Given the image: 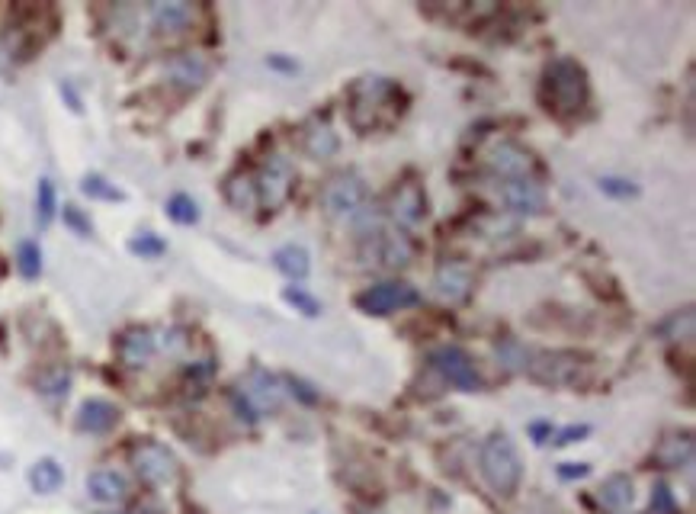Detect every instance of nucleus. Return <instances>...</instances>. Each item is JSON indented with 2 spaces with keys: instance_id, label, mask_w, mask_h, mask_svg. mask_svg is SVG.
Segmentation results:
<instances>
[{
  "instance_id": "f257e3e1",
  "label": "nucleus",
  "mask_w": 696,
  "mask_h": 514,
  "mask_svg": "<svg viewBox=\"0 0 696 514\" xmlns=\"http://www.w3.org/2000/svg\"><path fill=\"white\" fill-rule=\"evenodd\" d=\"M543 100L549 110L571 116L584 107L587 100V74L575 58H555L543 74Z\"/></svg>"
},
{
  "instance_id": "f03ea898",
  "label": "nucleus",
  "mask_w": 696,
  "mask_h": 514,
  "mask_svg": "<svg viewBox=\"0 0 696 514\" xmlns=\"http://www.w3.org/2000/svg\"><path fill=\"white\" fill-rule=\"evenodd\" d=\"M478 466H482V476L491 486V492L498 495H514L520 486V473H523V463H520V453L514 447L507 434H491L485 447H482V457H478Z\"/></svg>"
},
{
  "instance_id": "7ed1b4c3",
  "label": "nucleus",
  "mask_w": 696,
  "mask_h": 514,
  "mask_svg": "<svg viewBox=\"0 0 696 514\" xmlns=\"http://www.w3.org/2000/svg\"><path fill=\"white\" fill-rule=\"evenodd\" d=\"M283 383L276 380L273 373H267L264 367H254L251 373L244 376L238 392H235V402L244 408L247 415L257 418V415H270L276 408L283 405Z\"/></svg>"
},
{
  "instance_id": "20e7f679",
  "label": "nucleus",
  "mask_w": 696,
  "mask_h": 514,
  "mask_svg": "<svg viewBox=\"0 0 696 514\" xmlns=\"http://www.w3.org/2000/svg\"><path fill=\"white\" fill-rule=\"evenodd\" d=\"M366 196H369L366 180L360 174L347 171L328 180V187L321 193V206L331 219H357L366 206Z\"/></svg>"
},
{
  "instance_id": "39448f33",
  "label": "nucleus",
  "mask_w": 696,
  "mask_h": 514,
  "mask_svg": "<svg viewBox=\"0 0 696 514\" xmlns=\"http://www.w3.org/2000/svg\"><path fill=\"white\" fill-rule=\"evenodd\" d=\"M395 97V87L385 78H366L353 87L350 94V123L353 129L369 132L379 126V113L385 110V103Z\"/></svg>"
},
{
  "instance_id": "423d86ee",
  "label": "nucleus",
  "mask_w": 696,
  "mask_h": 514,
  "mask_svg": "<svg viewBox=\"0 0 696 514\" xmlns=\"http://www.w3.org/2000/svg\"><path fill=\"white\" fill-rule=\"evenodd\" d=\"M132 466L148 486H170L180 473L177 457L158 441H142L132 447Z\"/></svg>"
},
{
  "instance_id": "0eeeda50",
  "label": "nucleus",
  "mask_w": 696,
  "mask_h": 514,
  "mask_svg": "<svg viewBox=\"0 0 696 514\" xmlns=\"http://www.w3.org/2000/svg\"><path fill=\"white\" fill-rule=\"evenodd\" d=\"M417 302H421V293H417L414 286L389 280V283H376V286H369V290H363L357 296V309L366 315H392V312L417 306Z\"/></svg>"
},
{
  "instance_id": "6e6552de",
  "label": "nucleus",
  "mask_w": 696,
  "mask_h": 514,
  "mask_svg": "<svg viewBox=\"0 0 696 514\" xmlns=\"http://www.w3.org/2000/svg\"><path fill=\"white\" fill-rule=\"evenodd\" d=\"M430 367L437 370L446 383L462 389V392L482 389V376H478V370H475V360L462 351V347H440V351H433Z\"/></svg>"
},
{
  "instance_id": "1a4fd4ad",
  "label": "nucleus",
  "mask_w": 696,
  "mask_h": 514,
  "mask_svg": "<svg viewBox=\"0 0 696 514\" xmlns=\"http://www.w3.org/2000/svg\"><path fill=\"white\" fill-rule=\"evenodd\" d=\"M257 184V203H264L267 209H280L289 196H292V184H296V171H292L289 158L283 155H273L260 177L254 180Z\"/></svg>"
},
{
  "instance_id": "9d476101",
  "label": "nucleus",
  "mask_w": 696,
  "mask_h": 514,
  "mask_svg": "<svg viewBox=\"0 0 696 514\" xmlns=\"http://www.w3.org/2000/svg\"><path fill=\"white\" fill-rule=\"evenodd\" d=\"M578 367H581V357L575 351H546V354L533 357V364H527V373L536 383L565 386L578 376Z\"/></svg>"
},
{
  "instance_id": "9b49d317",
  "label": "nucleus",
  "mask_w": 696,
  "mask_h": 514,
  "mask_svg": "<svg viewBox=\"0 0 696 514\" xmlns=\"http://www.w3.org/2000/svg\"><path fill=\"white\" fill-rule=\"evenodd\" d=\"M491 168L498 171L504 180H523V177H533L536 158L520 142L507 139V142H498L491 148Z\"/></svg>"
},
{
  "instance_id": "f8f14e48",
  "label": "nucleus",
  "mask_w": 696,
  "mask_h": 514,
  "mask_svg": "<svg viewBox=\"0 0 696 514\" xmlns=\"http://www.w3.org/2000/svg\"><path fill=\"white\" fill-rule=\"evenodd\" d=\"M501 196H504V203L514 209V213H520V216H539L546 209V193H543V187H539L533 177L504 180V184H501Z\"/></svg>"
},
{
  "instance_id": "ddd939ff",
  "label": "nucleus",
  "mask_w": 696,
  "mask_h": 514,
  "mask_svg": "<svg viewBox=\"0 0 696 514\" xmlns=\"http://www.w3.org/2000/svg\"><path fill=\"white\" fill-rule=\"evenodd\" d=\"M167 81L180 90H199L209 81V62L196 52H180L167 62Z\"/></svg>"
},
{
  "instance_id": "4468645a",
  "label": "nucleus",
  "mask_w": 696,
  "mask_h": 514,
  "mask_svg": "<svg viewBox=\"0 0 696 514\" xmlns=\"http://www.w3.org/2000/svg\"><path fill=\"white\" fill-rule=\"evenodd\" d=\"M433 286H437V296L443 302H462L475 286V277H472V267L462 264V261H446L440 264L437 270V280H433Z\"/></svg>"
},
{
  "instance_id": "2eb2a0df",
  "label": "nucleus",
  "mask_w": 696,
  "mask_h": 514,
  "mask_svg": "<svg viewBox=\"0 0 696 514\" xmlns=\"http://www.w3.org/2000/svg\"><path fill=\"white\" fill-rule=\"evenodd\" d=\"M392 219L398 225H405V229H411V225L427 219V193H424L421 184L408 180V184H401L392 193Z\"/></svg>"
},
{
  "instance_id": "dca6fc26",
  "label": "nucleus",
  "mask_w": 696,
  "mask_h": 514,
  "mask_svg": "<svg viewBox=\"0 0 696 514\" xmlns=\"http://www.w3.org/2000/svg\"><path fill=\"white\" fill-rule=\"evenodd\" d=\"M154 347H158V341H154L151 331L142 328V325H135L129 331H122V338H119V360L126 367L138 370V367H145L148 360H151Z\"/></svg>"
},
{
  "instance_id": "f3484780",
  "label": "nucleus",
  "mask_w": 696,
  "mask_h": 514,
  "mask_svg": "<svg viewBox=\"0 0 696 514\" xmlns=\"http://www.w3.org/2000/svg\"><path fill=\"white\" fill-rule=\"evenodd\" d=\"M196 20V7L193 4H183V0H167V4H154L151 7V23L158 33H183V29H190Z\"/></svg>"
},
{
  "instance_id": "a211bd4d",
  "label": "nucleus",
  "mask_w": 696,
  "mask_h": 514,
  "mask_svg": "<svg viewBox=\"0 0 696 514\" xmlns=\"http://www.w3.org/2000/svg\"><path fill=\"white\" fill-rule=\"evenodd\" d=\"M87 495L97 505H119L129 495V482L116 470H94L87 476Z\"/></svg>"
},
{
  "instance_id": "6ab92c4d",
  "label": "nucleus",
  "mask_w": 696,
  "mask_h": 514,
  "mask_svg": "<svg viewBox=\"0 0 696 514\" xmlns=\"http://www.w3.org/2000/svg\"><path fill=\"white\" fill-rule=\"evenodd\" d=\"M119 425V408L106 399H87L77 412V428L87 434H106Z\"/></svg>"
},
{
  "instance_id": "aec40b11",
  "label": "nucleus",
  "mask_w": 696,
  "mask_h": 514,
  "mask_svg": "<svg viewBox=\"0 0 696 514\" xmlns=\"http://www.w3.org/2000/svg\"><path fill=\"white\" fill-rule=\"evenodd\" d=\"M302 148L308 151L312 158H331L337 155V148H340V139H337V132L324 123V119H312L305 129H302Z\"/></svg>"
},
{
  "instance_id": "412c9836",
  "label": "nucleus",
  "mask_w": 696,
  "mask_h": 514,
  "mask_svg": "<svg viewBox=\"0 0 696 514\" xmlns=\"http://www.w3.org/2000/svg\"><path fill=\"white\" fill-rule=\"evenodd\" d=\"M376 254H379V261L385 267H405V264H411L414 248H411L408 235H401V232H379Z\"/></svg>"
},
{
  "instance_id": "4be33fe9",
  "label": "nucleus",
  "mask_w": 696,
  "mask_h": 514,
  "mask_svg": "<svg viewBox=\"0 0 696 514\" xmlns=\"http://www.w3.org/2000/svg\"><path fill=\"white\" fill-rule=\"evenodd\" d=\"M655 460L661 466H668V470H680V466H687L693 460V437H690V431L664 437V441L658 444V450H655Z\"/></svg>"
},
{
  "instance_id": "5701e85b",
  "label": "nucleus",
  "mask_w": 696,
  "mask_h": 514,
  "mask_svg": "<svg viewBox=\"0 0 696 514\" xmlns=\"http://www.w3.org/2000/svg\"><path fill=\"white\" fill-rule=\"evenodd\" d=\"M273 267L280 270L283 277H289L292 283H299L308 277V270H312V257H308V251L302 245H283L273 254Z\"/></svg>"
},
{
  "instance_id": "b1692460",
  "label": "nucleus",
  "mask_w": 696,
  "mask_h": 514,
  "mask_svg": "<svg viewBox=\"0 0 696 514\" xmlns=\"http://www.w3.org/2000/svg\"><path fill=\"white\" fill-rule=\"evenodd\" d=\"M36 389H39V396L42 399H49V402H61L68 396V389H71V370L65 364H52V367H45L39 376H36Z\"/></svg>"
},
{
  "instance_id": "393cba45",
  "label": "nucleus",
  "mask_w": 696,
  "mask_h": 514,
  "mask_svg": "<svg viewBox=\"0 0 696 514\" xmlns=\"http://www.w3.org/2000/svg\"><path fill=\"white\" fill-rule=\"evenodd\" d=\"M693 331H696V312H693V306L677 309V312L668 315V319H661L655 325V335L664 338V341H690Z\"/></svg>"
},
{
  "instance_id": "a878e982",
  "label": "nucleus",
  "mask_w": 696,
  "mask_h": 514,
  "mask_svg": "<svg viewBox=\"0 0 696 514\" xmlns=\"http://www.w3.org/2000/svg\"><path fill=\"white\" fill-rule=\"evenodd\" d=\"M597 498H600L603 508H610V511H626V508L632 505V479L623 476V473L610 476V479L600 486Z\"/></svg>"
},
{
  "instance_id": "bb28decb",
  "label": "nucleus",
  "mask_w": 696,
  "mask_h": 514,
  "mask_svg": "<svg viewBox=\"0 0 696 514\" xmlns=\"http://www.w3.org/2000/svg\"><path fill=\"white\" fill-rule=\"evenodd\" d=\"M61 482H65V470H61L58 460H39L33 470H29V486H33L39 495H52L61 489Z\"/></svg>"
},
{
  "instance_id": "cd10ccee",
  "label": "nucleus",
  "mask_w": 696,
  "mask_h": 514,
  "mask_svg": "<svg viewBox=\"0 0 696 514\" xmlns=\"http://www.w3.org/2000/svg\"><path fill=\"white\" fill-rule=\"evenodd\" d=\"M225 200L241 213H251L257 206V184L247 174H231L225 184Z\"/></svg>"
},
{
  "instance_id": "c85d7f7f",
  "label": "nucleus",
  "mask_w": 696,
  "mask_h": 514,
  "mask_svg": "<svg viewBox=\"0 0 696 514\" xmlns=\"http://www.w3.org/2000/svg\"><path fill=\"white\" fill-rule=\"evenodd\" d=\"M167 216L174 219L177 225H196L199 222V206L193 196L187 193H174L167 200Z\"/></svg>"
},
{
  "instance_id": "c756f323",
  "label": "nucleus",
  "mask_w": 696,
  "mask_h": 514,
  "mask_svg": "<svg viewBox=\"0 0 696 514\" xmlns=\"http://www.w3.org/2000/svg\"><path fill=\"white\" fill-rule=\"evenodd\" d=\"M55 206H58L55 184H52L49 177H42V180H39V190H36V219H39L42 229L55 219Z\"/></svg>"
},
{
  "instance_id": "7c9ffc66",
  "label": "nucleus",
  "mask_w": 696,
  "mask_h": 514,
  "mask_svg": "<svg viewBox=\"0 0 696 514\" xmlns=\"http://www.w3.org/2000/svg\"><path fill=\"white\" fill-rule=\"evenodd\" d=\"M81 190L90 196V200H106V203H122V200H126V193H122L119 187H113L110 180L97 177V174H87L81 180Z\"/></svg>"
},
{
  "instance_id": "2f4dec72",
  "label": "nucleus",
  "mask_w": 696,
  "mask_h": 514,
  "mask_svg": "<svg viewBox=\"0 0 696 514\" xmlns=\"http://www.w3.org/2000/svg\"><path fill=\"white\" fill-rule=\"evenodd\" d=\"M17 267L26 280H36L42 274V251L36 241H20V251H17Z\"/></svg>"
},
{
  "instance_id": "473e14b6",
  "label": "nucleus",
  "mask_w": 696,
  "mask_h": 514,
  "mask_svg": "<svg viewBox=\"0 0 696 514\" xmlns=\"http://www.w3.org/2000/svg\"><path fill=\"white\" fill-rule=\"evenodd\" d=\"M283 299L289 302L292 309L308 315V319H315V315H321V302L305 290V286H286L283 290Z\"/></svg>"
},
{
  "instance_id": "72a5a7b5",
  "label": "nucleus",
  "mask_w": 696,
  "mask_h": 514,
  "mask_svg": "<svg viewBox=\"0 0 696 514\" xmlns=\"http://www.w3.org/2000/svg\"><path fill=\"white\" fill-rule=\"evenodd\" d=\"M164 248H167L164 241L158 235H151V232H142V235H135L129 241V251L138 254V257H158V254H164Z\"/></svg>"
},
{
  "instance_id": "f704fd0d",
  "label": "nucleus",
  "mask_w": 696,
  "mask_h": 514,
  "mask_svg": "<svg viewBox=\"0 0 696 514\" xmlns=\"http://www.w3.org/2000/svg\"><path fill=\"white\" fill-rule=\"evenodd\" d=\"M600 190L607 196H616V200H629V196L639 193V187L623 177H600Z\"/></svg>"
},
{
  "instance_id": "c9c22d12",
  "label": "nucleus",
  "mask_w": 696,
  "mask_h": 514,
  "mask_svg": "<svg viewBox=\"0 0 696 514\" xmlns=\"http://www.w3.org/2000/svg\"><path fill=\"white\" fill-rule=\"evenodd\" d=\"M65 222H68L71 229H74L77 235H81V238H90V235H94V222H90V219H87L77 206H65Z\"/></svg>"
},
{
  "instance_id": "e433bc0d",
  "label": "nucleus",
  "mask_w": 696,
  "mask_h": 514,
  "mask_svg": "<svg viewBox=\"0 0 696 514\" xmlns=\"http://www.w3.org/2000/svg\"><path fill=\"white\" fill-rule=\"evenodd\" d=\"M652 511H655V514H677L674 498H671L668 486H655V495H652Z\"/></svg>"
},
{
  "instance_id": "4c0bfd02",
  "label": "nucleus",
  "mask_w": 696,
  "mask_h": 514,
  "mask_svg": "<svg viewBox=\"0 0 696 514\" xmlns=\"http://www.w3.org/2000/svg\"><path fill=\"white\" fill-rule=\"evenodd\" d=\"M587 473H591V466H587V463H562L559 466V476L562 479H581Z\"/></svg>"
},
{
  "instance_id": "58836bf2",
  "label": "nucleus",
  "mask_w": 696,
  "mask_h": 514,
  "mask_svg": "<svg viewBox=\"0 0 696 514\" xmlns=\"http://www.w3.org/2000/svg\"><path fill=\"white\" fill-rule=\"evenodd\" d=\"M183 347H187V338H183V331H167V338H164V351L180 354Z\"/></svg>"
},
{
  "instance_id": "ea45409f",
  "label": "nucleus",
  "mask_w": 696,
  "mask_h": 514,
  "mask_svg": "<svg viewBox=\"0 0 696 514\" xmlns=\"http://www.w3.org/2000/svg\"><path fill=\"white\" fill-rule=\"evenodd\" d=\"M584 434H587V425H571V428H565V431L559 434V441H555V444H559V447H565V444H575L578 437H584Z\"/></svg>"
},
{
  "instance_id": "a19ab883",
  "label": "nucleus",
  "mask_w": 696,
  "mask_h": 514,
  "mask_svg": "<svg viewBox=\"0 0 696 514\" xmlns=\"http://www.w3.org/2000/svg\"><path fill=\"white\" fill-rule=\"evenodd\" d=\"M116 514H119V511H116Z\"/></svg>"
}]
</instances>
